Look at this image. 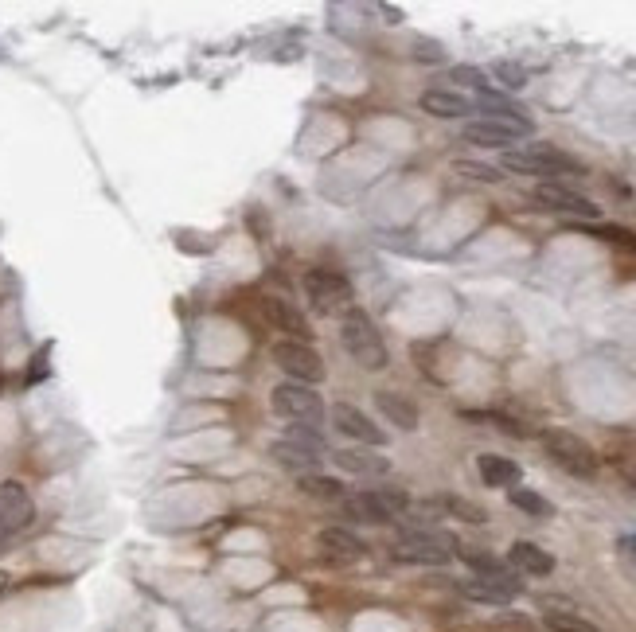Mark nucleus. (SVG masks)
Returning a JSON list of instances; mask_svg holds the SVG:
<instances>
[{"mask_svg": "<svg viewBox=\"0 0 636 632\" xmlns=\"http://www.w3.org/2000/svg\"><path fill=\"white\" fill-rule=\"evenodd\" d=\"M543 449H547V457L555 461L562 473L582 476V480H590L597 473V453L578 434H570V430H547L543 434Z\"/></svg>", "mask_w": 636, "mask_h": 632, "instance_id": "obj_7", "label": "nucleus"}, {"mask_svg": "<svg viewBox=\"0 0 636 632\" xmlns=\"http://www.w3.org/2000/svg\"><path fill=\"white\" fill-rule=\"evenodd\" d=\"M340 344L344 352L356 359L363 371H383L387 367V344L375 328V320L363 313V309H348L340 320Z\"/></svg>", "mask_w": 636, "mask_h": 632, "instance_id": "obj_2", "label": "nucleus"}, {"mask_svg": "<svg viewBox=\"0 0 636 632\" xmlns=\"http://www.w3.org/2000/svg\"><path fill=\"white\" fill-rule=\"evenodd\" d=\"M531 118H523V110H496V114H484V118L469 121L465 129H461V141L465 145H480V149H504L508 153V145H516L523 137H531Z\"/></svg>", "mask_w": 636, "mask_h": 632, "instance_id": "obj_1", "label": "nucleus"}, {"mask_svg": "<svg viewBox=\"0 0 636 632\" xmlns=\"http://www.w3.org/2000/svg\"><path fill=\"white\" fill-rule=\"evenodd\" d=\"M457 172H461V176H473L480 184H500V180H504L500 168H492V164H473V160H457Z\"/></svg>", "mask_w": 636, "mask_h": 632, "instance_id": "obj_27", "label": "nucleus"}, {"mask_svg": "<svg viewBox=\"0 0 636 632\" xmlns=\"http://www.w3.org/2000/svg\"><path fill=\"white\" fill-rule=\"evenodd\" d=\"M523 590L516 574H496V578H469L461 582V593L473 601H488V605H508L516 593Z\"/></svg>", "mask_w": 636, "mask_h": 632, "instance_id": "obj_14", "label": "nucleus"}, {"mask_svg": "<svg viewBox=\"0 0 636 632\" xmlns=\"http://www.w3.org/2000/svg\"><path fill=\"white\" fill-rule=\"evenodd\" d=\"M317 543H320V551L328 554L332 562H356V558L367 554V547L359 543L348 527H324V531L317 535Z\"/></svg>", "mask_w": 636, "mask_h": 632, "instance_id": "obj_18", "label": "nucleus"}, {"mask_svg": "<svg viewBox=\"0 0 636 632\" xmlns=\"http://www.w3.org/2000/svg\"><path fill=\"white\" fill-rule=\"evenodd\" d=\"M617 551H621V558H629L636 566V535H621V543H617Z\"/></svg>", "mask_w": 636, "mask_h": 632, "instance_id": "obj_32", "label": "nucleus"}, {"mask_svg": "<svg viewBox=\"0 0 636 632\" xmlns=\"http://www.w3.org/2000/svg\"><path fill=\"white\" fill-rule=\"evenodd\" d=\"M535 203H543L547 211H558V215H574V219H597L601 215V207H597L594 199L578 196V192L562 188L555 180H547V184L535 188Z\"/></svg>", "mask_w": 636, "mask_h": 632, "instance_id": "obj_11", "label": "nucleus"}, {"mask_svg": "<svg viewBox=\"0 0 636 632\" xmlns=\"http://www.w3.org/2000/svg\"><path fill=\"white\" fill-rule=\"evenodd\" d=\"M340 504H344V515L359 523H395L410 508V496L402 488H367L356 496H344Z\"/></svg>", "mask_w": 636, "mask_h": 632, "instance_id": "obj_4", "label": "nucleus"}, {"mask_svg": "<svg viewBox=\"0 0 636 632\" xmlns=\"http://www.w3.org/2000/svg\"><path fill=\"white\" fill-rule=\"evenodd\" d=\"M332 461L352 476H387L391 473V461H387L379 449H367V445H359V449H336Z\"/></svg>", "mask_w": 636, "mask_h": 632, "instance_id": "obj_15", "label": "nucleus"}, {"mask_svg": "<svg viewBox=\"0 0 636 632\" xmlns=\"http://www.w3.org/2000/svg\"><path fill=\"white\" fill-rule=\"evenodd\" d=\"M4 586H8V578H4V574H0V590H4Z\"/></svg>", "mask_w": 636, "mask_h": 632, "instance_id": "obj_33", "label": "nucleus"}, {"mask_svg": "<svg viewBox=\"0 0 636 632\" xmlns=\"http://www.w3.org/2000/svg\"><path fill=\"white\" fill-rule=\"evenodd\" d=\"M492 75L504 82L508 90H519V86H527V71H523L519 63H492Z\"/></svg>", "mask_w": 636, "mask_h": 632, "instance_id": "obj_28", "label": "nucleus"}, {"mask_svg": "<svg viewBox=\"0 0 636 632\" xmlns=\"http://www.w3.org/2000/svg\"><path fill=\"white\" fill-rule=\"evenodd\" d=\"M375 406H379V414L391 422V426H398V430H418V406L410 402L406 395H395V391H379L375 395Z\"/></svg>", "mask_w": 636, "mask_h": 632, "instance_id": "obj_20", "label": "nucleus"}, {"mask_svg": "<svg viewBox=\"0 0 636 632\" xmlns=\"http://www.w3.org/2000/svg\"><path fill=\"white\" fill-rule=\"evenodd\" d=\"M332 426L340 430L344 437H352L359 445H367V449H379V445H387V434L363 414L356 406H348V402H336L332 406Z\"/></svg>", "mask_w": 636, "mask_h": 632, "instance_id": "obj_12", "label": "nucleus"}, {"mask_svg": "<svg viewBox=\"0 0 636 632\" xmlns=\"http://www.w3.org/2000/svg\"><path fill=\"white\" fill-rule=\"evenodd\" d=\"M32 515H36V504H32L28 488L20 480H4L0 484V551L32 523Z\"/></svg>", "mask_w": 636, "mask_h": 632, "instance_id": "obj_9", "label": "nucleus"}, {"mask_svg": "<svg viewBox=\"0 0 636 632\" xmlns=\"http://www.w3.org/2000/svg\"><path fill=\"white\" fill-rule=\"evenodd\" d=\"M449 79L461 82V86H469V90H477V94H488V90H492L488 75L477 71V67H453V71H449Z\"/></svg>", "mask_w": 636, "mask_h": 632, "instance_id": "obj_26", "label": "nucleus"}, {"mask_svg": "<svg viewBox=\"0 0 636 632\" xmlns=\"http://www.w3.org/2000/svg\"><path fill=\"white\" fill-rule=\"evenodd\" d=\"M547 621V629L551 632H597L586 617H578V613H547L543 617Z\"/></svg>", "mask_w": 636, "mask_h": 632, "instance_id": "obj_25", "label": "nucleus"}, {"mask_svg": "<svg viewBox=\"0 0 636 632\" xmlns=\"http://www.w3.org/2000/svg\"><path fill=\"white\" fill-rule=\"evenodd\" d=\"M274 363L289 375V383H301V387H317L320 379H324L320 356L309 344H301V340H278L274 344Z\"/></svg>", "mask_w": 636, "mask_h": 632, "instance_id": "obj_10", "label": "nucleus"}, {"mask_svg": "<svg viewBox=\"0 0 636 632\" xmlns=\"http://www.w3.org/2000/svg\"><path fill=\"white\" fill-rule=\"evenodd\" d=\"M445 508H449L453 515H461V519H469V523H484V519H488L484 508L469 504V500H457V496H449V500H445Z\"/></svg>", "mask_w": 636, "mask_h": 632, "instance_id": "obj_30", "label": "nucleus"}, {"mask_svg": "<svg viewBox=\"0 0 636 632\" xmlns=\"http://www.w3.org/2000/svg\"><path fill=\"white\" fill-rule=\"evenodd\" d=\"M262 316L278 328V332H289V340H301V344H309V336H313V328H309V316L301 313L297 305H289V301H281V297H266L262 301Z\"/></svg>", "mask_w": 636, "mask_h": 632, "instance_id": "obj_13", "label": "nucleus"}, {"mask_svg": "<svg viewBox=\"0 0 636 632\" xmlns=\"http://www.w3.org/2000/svg\"><path fill=\"white\" fill-rule=\"evenodd\" d=\"M508 500L516 504L519 512L539 515V519H547V515L555 512V508H551V500H543V496H539V492H531V488H512V492H508Z\"/></svg>", "mask_w": 636, "mask_h": 632, "instance_id": "obj_24", "label": "nucleus"}, {"mask_svg": "<svg viewBox=\"0 0 636 632\" xmlns=\"http://www.w3.org/2000/svg\"><path fill=\"white\" fill-rule=\"evenodd\" d=\"M477 469H480V480H484L488 488H516L519 476H523V473H519L516 461H508V457H496V453H480Z\"/></svg>", "mask_w": 636, "mask_h": 632, "instance_id": "obj_21", "label": "nucleus"}, {"mask_svg": "<svg viewBox=\"0 0 636 632\" xmlns=\"http://www.w3.org/2000/svg\"><path fill=\"white\" fill-rule=\"evenodd\" d=\"M418 59H426V63H441L445 59V51H441V43H426V40H418V51H414Z\"/></svg>", "mask_w": 636, "mask_h": 632, "instance_id": "obj_31", "label": "nucleus"}, {"mask_svg": "<svg viewBox=\"0 0 636 632\" xmlns=\"http://www.w3.org/2000/svg\"><path fill=\"white\" fill-rule=\"evenodd\" d=\"M508 562H512L516 570H523V574H531V578H547V574L555 570V554L535 547V543H527V539H519L516 547L508 551Z\"/></svg>", "mask_w": 636, "mask_h": 632, "instance_id": "obj_19", "label": "nucleus"}, {"mask_svg": "<svg viewBox=\"0 0 636 632\" xmlns=\"http://www.w3.org/2000/svg\"><path fill=\"white\" fill-rule=\"evenodd\" d=\"M270 457L278 461L281 469H289L293 476L317 473V465H320V453L305 449V445H297V441H289V437H281V441H274V445H270Z\"/></svg>", "mask_w": 636, "mask_h": 632, "instance_id": "obj_17", "label": "nucleus"}, {"mask_svg": "<svg viewBox=\"0 0 636 632\" xmlns=\"http://www.w3.org/2000/svg\"><path fill=\"white\" fill-rule=\"evenodd\" d=\"M500 168L519 176H566V172H582V160L566 157L562 149H551V145H523V149H508L500 157Z\"/></svg>", "mask_w": 636, "mask_h": 632, "instance_id": "obj_3", "label": "nucleus"}, {"mask_svg": "<svg viewBox=\"0 0 636 632\" xmlns=\"http://www.w3.org/2000/svg\"><path fill=\"white\" fill-rule=\"evenodd\" d=\"M297 488H301L305 496H313V500H336V504L348 496L340 480H332V476H320V473L297 476Z\"/></svg>", "mask_w": 636, "mask_h": 632, "instance_id": "obj_22", "label": "nucleus"}, {"mask_svg": "<svg viewBox=\"0 0 636 632\" xmlns=\"http://www.w3.org/2000/svg\"><path fill=\"white\" fill-rule=\"evenodd\" d=\"M422 110L430 114V118H469V114H477V102L473 98H465V94H457V90H426L422 94Z\"/></svg>", "mask_w": 636, "mask_h": 632, "instance_id": "obj_16", "label": "nucleus"}, {"mask_svg": "<svg viewBox=\"0 0 636 632\" xmlns=\"http://www.w3.org/2000/svg\"><path fill=\"white\" fill-rule=\"evenodd\" d=\"M289 441H297V445H305V449H313V453H324V437L317 434V426H289Z\"/></svg>", "mask_w": 636, "mask_h": 632, "instance_id": "obj_29", "label": "nucleus"}, {"mask_svg": "<svg viewBox=\"0 0 636 632\" xmlns=\"http://www.w3.org/2000/svg\"><path fill=\"white\" fill-rule=\"evenodd\" d=\"M274 410H278L285 422L293 426H320L324 422V402L313 387H301V383H278L274 387Z\"/></svg>", "mask_w": 636, "mask_h": 632, "instance_id": "obj_8", "label": "nucleus"}, {"mask_svg": "<svg viewBox=\"0 0 636 632\" xmlns=\"http://www.w3.org/2000/svg\"><path fill=\"white\" fill-rule=\"evenodd\" d=\"M457 554L477 570V578H496V574H508V566L496 558V554L480 551V547H457Z\"/></svg>", "mask_w": 636, "mask_h": 632, "instance_id": "obj_23", "label": "nucleus"}, {"mask_svg": "<svg viewBox=\"0 0 636 632\" xmlns=\"http://www.w3.org/2000/svg\"><path fill=\"white\" fill-rule=\"evenodd\" d=\"M301 285H305V297H309L313 313L332 316L352 309V281L336 274V270H309L301 277Z\"/></svg>", "mask_w": 636, "mask_h": 632, "instance_id": "obj_6", "label": "nucleus"}, {"mask_svg": "<svg viewBox=\"0 0 636 632\" xmlns=\"http://www.w3.org/2000/svg\"><path fill=\"white\" fill-rule=\"evenodd\" d=\"M398 562H414V566H445L457 554V539L445 531H406L391 547Z\"/></svg>", "mask_w": 636, "mask_h": 632, "instance_id": "obj_5", "label": "nucleus"}]
</instances>
